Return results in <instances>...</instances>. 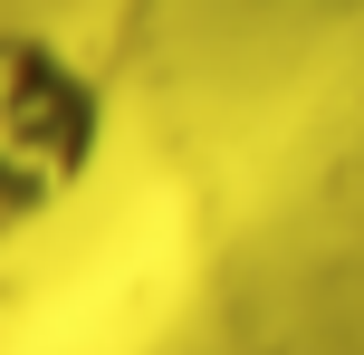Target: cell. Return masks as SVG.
<instances>
[{
    "label": "cell",
    "instance_id": "cell-2",
    "mask_svg": "<svg viewBox=\"0 0 364 355\" xmlns=\"http://www.w3.org/2000/svg\"><path fill=\"white\" fill-rule=\"evenodd\" d=\"M259 10H326V0H259Z\"/></svg>",
    "mask_w": 364,
    "mask_h": 355
},
{
    "label": "cell",
    "instance_id": "cell-1",
    "mask_svg": "<svg viewBox=\"0 0 364 355\" xmlns=\"http://www.w3.org/2000/svg\"><path fill=\"white\" fill-rule=\"evenodd\" d=\"M106 154V87L48 29H0V221L58 211Z\"/></svg>",
    "mask_w": 364,
    "mask_h": 355
}]
</instances>
